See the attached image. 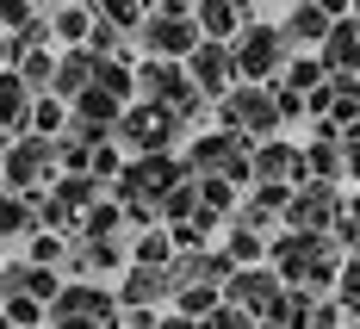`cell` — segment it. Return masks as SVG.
<instances>
[{
	"mask_svg": "<svg viewBox=\"0 0 360 329\" xmlns=\"http://www.w3.org/2000/svg\"><path fill=\"white\" fill-rule=\"evenodd\" d=\"M174 186H186L180 155H131L124 174L112 181V205L124 212V224H155Z\"/></svg>",
	"mask_w": 360,
	"mask_h": 329,
	"instance_id": "obj_1",
	"label": "cell"
},
{
	"mask_svg": "<svg viewBox=\"0 0 360 329\" xmlns=\"http://www.w3.org/2000/svg\"><path fill=\"white\" fill-rule=\"evenodd\" d=\"M267 267L280 273V286H298V292H323L329 280L342 273V249L335 236H274L267 243Z\"/></svg>",
	"mask_w": 360,
	"mask_h": 329,
	"instance_id": "obj_2",
	"label": "cell"
},
{
	"mask_svg": "<svg viewBox=\"0 0 360 329\" xmlns=\"http://www.w3.org/2000/svg\"><path fill=\"white\" fill-rule=\"evenodd\" d=\"M217 131H230L243 143H267L280 131V87H249V81L230 87L217 100Z\"/></svg>",
	"mask_w": 360,
	"mask_h": 329,
	"instance_id": "obj_3",
	"label": "cell"
},
{
	"mask_svg": "<svg viewBox=\"0 0 360 329\" xmlns=\"http://www.w3.org/2000/svg\"><path fill=\"white\" fill-rule=\"evenodd\" d=\"M137 44L149 50V63H186L205 37H199V19H193V6H180V0H162V6H149L143 13V32Z\"/></svg>",
	"mask_w": 360,
	"mask_h": 329,
	"instance_id": "obj_4",
	"label": "cell"
},
{
	"mask_svg": "<svg viewBox=\"0 0 360 329\" xmlns=\"http://www.w3.org/2000/svg\"><path fill=\"white\" fill-rule=\"evenodd\" d=\"M249 149L243 137H230V131H199L193 143H186V155H180V168H186V181H230L243 186L249 181Z\"/></svg>",
	"mask_w": 360,
	"mask_h": 329,
	"instance_id": "obj_5",
	"label": "cell"
},
{
	"mask_svg": "<svg viewBox=\"0 0 360 329\" xmlns=\"http://www.w3.org/2000/svg\"><path fill=\"white\" fill-rule=\"evenodd\" d=\"M0 186L13 199H44L56 186V143L44 137H19V143L0 149Z\"/></svg>",
	"mask_w": 360,
	"mask_h": 329,
	"instance_id": "obj_6",
	"label": "cell"
},
{
	"mask_svg": "<svg viewBox=\"0 0 360 329\" xmlns=\"http://www.w3.org/2000/svg\"><path fill=\"white\" fill-rule=\"evenodd\" d=\"M44 329H118V298L106 286H87V280H63Z\"/></svg>",
	"mask_w": 360,
	"mask_h": 329,
	"instance_id": "obj_7",
	"label": "cell"
},
{
	"mask_svg": "<svg viewBox=\"0 0 360 329\" xmlns=\"http://www.w3.org/2000/svg\"><path fill=\"white\" fill-rule=\"evenodd\" d=\"M230 56H236V81H249V87L280 81V75H286V63H292L280 25H261V19H249V25H243V37L230 44Z\"/></svg>",
	"mask_w": 360,
	"mask_h": 329,
	"instance_id": "obj_8",
	"label": "cell"
},
{
	"mask_svg": "<svg viewBox=\"0 0 360 329\" xmlns=\"http://www.w3.org/2000/svg\"><path fill=\"white\" fill-rule=\"evenodd\" d=\"M224 304H236L243 317H255L261 329L280 323V304H286V286H280V273L261 261V267H236L230 280H224Z\"/></svg>",
	"mask_w": 360,
	"mask_h": 329,
	"instance_id": "obj_9",
	"label": "cell"
},
{
	"mask_svg": "<svg viewBox=\"0 0 360 329\" xmlns=\"http://www.w3.org/2000/svg\"><path fill=\"white\" fill-rule=\"evenodd\" d=\"M112 137H118L124 149H137V155H174V137H186V124H180L174 112H162V106H143V100H131Z\"/></svg>",
	"mask_w": 360,
	"mask_h": 329,
	"instance_id": "obj_10",
	"label": "cell"
},
{
	"mask_svg": "<svg viewBox=\"0 0 360 329\" xmlns=\"http://www.w3.org/2000/svg\"><path fill=\"white\" fill-rule=\"evenodd\" d=\"M249 186H261V193H292V186H304V149L286 143V137L255 143L249 149Z\"/></svg>",
	"mask_w": 360,
	"mask_h": 329,
	"instance_id": "obj_11",
	"label": "cell"
},
{
	"mask_svg": "<svg viewBox=\"0 0 360 329\" xmlns=\"http://www.w3.org/2000/svg\"><path fill=\"white\" fill-rule=\"evenodd\" d=\"M335 224H342V193L335 186H317V181L292 186V199H286V230L292 236H329Z\"/></svg>",
	"mask_w": 360,
	"mask_h": 329,
	"instance_id": "obj_12",
	"label": "cell"
},
{
	"mask_svg": "<svg viewBox=\"0 0 360 329\" xmlns=\"http://www.w3.org/2000/svg\"><path fill=\"white\" fill-rule=\"evenodd\" d=\"M180 69H186V81H193L199 100H224V93L236 87V56H230V44H199Z\"/></svg>",
	"mask_w": 360,
	"mask_h": 329,
	"instance_id": "obj_13",
	"label": "cell"
},
{
	"mask_svg": "<svg viewBox=\"0 0 360 329\" xmlns=\"http://www.w3.org/2000/svg\"><path fill=\"white\" fill-rule=\"evenodd\" d=\"M342 19V6H317V0H298V6H286L280 13V37H286V50L292 44H304V50H323V37L329 25Z\"/></svg>",
	"mask_w": 360,
	"mask_h": 329,
	"instance_id": "obj_14",
	"label": "cell"
},
{
	"mask_svg": "<svg viewBox=\"0 0 360 329\" xmlns=\"http://www.w3.org/2000/svg\"><path fill=\"white\" fill-rule=\"evenodd\" d=\"M63 292V273H50V267H32V261H6L0 267V298H37L44 311H50V298Z\"/></svg>",
	"mask_w": 360,
	"mask_h": 329,
	"instance_id": "obj_15",
	"label": "cell"
},
{
	"mask_svg": "<svg viewBox=\"0 0 360 329\" xmlns=\"http://www.w3.org/2000/svg\"><path fill=\"white\" fill-rule=\"evenodd\" d=\"M193 19H199V37L205 44H236L243 25L255 19V6H243V0H199Z\"/></svg>",
	"mask_w": 360,
	"mask_h": 329,
	"instance_id": "obj_16",
	"label": "cell"
},
{
	"mask_svg": "<svg viewBox=\"0 0 360 329\" xmlns=\"http://www.w3.org/2000/svg\"><path fill=\"white\" fill-rule=\"evenodd\" d=\"M32 100H37V93L13 69L0 75V149L19 143V137H32Z\"/></svg>",
	"mask_w": 360,
	"mask_h": 329,
	"instance_id": "obj_17",
	"label": "cell"
},
{
	"mask_svg": "<svg viewBox=\"0 0 360 329\" xmlns=\"http://www.w3.org/2000/svg\"><path fill=\"white\" fill-rule=\"evenodd\" d=\"M94 81H100V56H94V50H63V56H56L50 93H56L63 106H75L81 93H94Z\"/></svg>",
	"mask_w": 360,
	"mask_h": 329,
	"instance_id": "obj_18",
	"label": "cell"
},
{
	"mask_svg": "<svg viewBox=\"0 0 360 329\" xmlns=\"http://www.w3.org/2000/svg\"><path fill=\"white\" fill-rule=\"evenodd\" d=\"M168 292H174V286H168L162 267H124V280H118L112 298H118V311H155Z\"/></svg>",
	"mask_w": 360,
	"mask_h": 329,
	"instance_id": "obj_19",
	"label": "cell"
},
{
	"mask_svg": "<svg viewBox=\"0 0 360 329\" xmlns=\"http://www.w3.org/2000/svg\"><path fill=\"white\" fill-rule=\"evenodd\" d=\"M317 63H323V75H360V19H335L323 37V50H317Z\"/></svg>",
	"mask_w": 360,
	"mask_h": 329,
	"instance_id": "obj_20",
	"label": "cell"
},
{
	"mask_svg": "<svg viewBox=\"0 0 360 329\" xmlns=\"http://www.w3.org/2000/svg\"><path fill=\"white\" fill-rule=\"evenodd\" d=\"M13 75H19L32 93H50V81H56V50H50V44H13Z\"/></svg>",
	"mask_w": 360,
	"mask_h": 329,
	"instance_id": "obj_21",
	"label": "cell"
},
{
	"mask_svg": "<svg viewBox=\"0 0 360 329\" xmlns=\"http://www.w3.org/2000/svg\"><path fill=\"white\" fill-rule=\"evenodd\" d=\"M44 13H50V44L87 50V32H94V6H44Z\"/></svg>",
	"mask_w": 360,
	"mask_h": 329,
	"instance_id": "obj_22",
	"label": "cell"
},
{
	"mask_svg": "<svg viewBox=\"0 0 360 329\" xmlns=\"http://www.w3.org/2000/svg\"><path fill=\"white\" fill-rule=\"evenodd\" d=\"M75 230H81L75 243H118V230H124V212H118L112 199H100V205H94L87 218L75 224Z\"/></svg>",
	"mask_w": 360,
	"mask_h": 329,
	"instance_id": "obj_23",
	"label": "cell"
},
{
	"mask_svg": "<svg viewBox=\"0 0 360 329\" xmlns=\"http://www.w3.org/2000/svg\"><path fill=\"white\" fill-rule=\"evenodd\" d=\"M63 131H69V106H63L56 93H37V100H32V137L56 143Z\"/></svg>",
	"mask_w": 360,
	"mask_h": 329,
	"instance_id": "obj_24",
	"label": "cell"
},
{
	"mask_svg": "<svg viewBox=\"0 0 360 329\" xmlns=\"http://www.w3.org/2000/svg\"><path fill=\"white\" fill-rule=\"evenodd\" d=\"M131 267H162V273H168V267H174V236H168V230H143V236L131 243Z\"/></svg>",
	"mask_w": 360,
	"mask_h": 329,
	"instance_id": "obj_25",
	"label": "cell"
},
{
	"mask_svg": "<svg viewBox=\"0 0 360 329\" xmlns=\"http://www.w3.org/2000/svg\"><path fill=\"white\" fill-rule=\"evenodd\" d=\"M323 87V63L317 56H298V63H286V75H280V93H292V100H311Z\"/></svg>",
	"mask_w": 360,
	"mask_h": 329,
	"instance_id": "obj_26",
	"label": "cell"
},
{
	"mask_svg": "<svg viewBox=\"0 0 360 329\" xmlns=\"http://www.w3.org/2000/svg\"><path fill=\"white\" fill-rule=\"evenodd\" d=\"M25 230L37 236V212H32V199H13V193L0 186V236H25Z\"/></svg>",
	"mask_w": 360,
	"mask_h": 329,
	"instance_id": "obj_27",
	"label": "cell"
},
{
	"mask_svg": "<svg viewBox=\"0 0 360 329\" xmlns=\"http://www.w3.org/2000/svg\"><path fill=\"white\" fill-rule=\"evenodd\" d=\"M230 267H261L267 261V236H249V230H230V243L217 249Z\"/></svg>",
	"mask_w": 360,
	"mask_h": 329,
	"instance_id": "obj_28",
	"label": "cell"
},
{
	"mask_svg": "<svg viewBox=\"0 0 360 329\" xmlns=\"http://www.w3.org/2000/svg\"><path fill=\"white\" fill-rule=\"evenodd\" d=\"M25 261H32V267H50V273H56V267L69 261V236H50V230H37V236H32V249H25Z\"/></svg>",
	"mask_w": 360,
	"mask_h": 329,
	"instance_id": "obj_29",
	"label": "cell"
},
{
	"mask_svg": "<svg viewBox=\"0 0 360 329\" xmlns=\"http://www.w3.org/2000/svg\"><path fill=\"white\" fill-rule=\"evenodd\" d=\"M0 317H6L13 329H44V317H50V311H44L37 298H0Z\"/></svg>",
	"mask_w": 360,
	"mask_h": 329,
	"instance_id": "obj_30",
	"label": "cell"
},
{
	"mask_svg": "<svg viewBox=\"0 0 360 329\" xmlns=\"http://www.w3.org/2000/svg\"><path fill=\"white\" fill-rule=\"evenodd\" d=\"M335 298H342V311H354V317H360V255H342V273H335Z\"/></svg>",
	"mask_w": 360,
	"mask_h": 329,
	"instance_id": "obj_31",
	"label": "cell"
},
{
	"mask_svg": "<svg viewBox=\"0 0 360 329\" xmlns=\"http://www.w3.org/2000/svg\"><path fill=\"white\" fill-rule=\"evenodd\" d=\"M205 329H261V323H255V317H243L236 304H217L212 317H205Z\"/></svg>",
	"mask_w": 360,
	"mask_h": 329,
	"instance_id": "obj_32",
	"label": "cell"
},
{
	"mask_svg": "<svg viewBox=\"0 0 360 329\" xmlns=\"http://www.w3.org/2000/svg\"><path fill=\"white\" fill-rule=\"evenodd\" d=\"M342 168H348V181H360V124L342 131Z\"/></svg>",
	"mask_w": 360,
	"mask_h": 329,
	"instance_id": "obj_33",
	"label": "cell"
},
{
	"mask_svg": "<svg viewBox=\"0 0 360 329\" xmlns=\"http://www.w3.org/2000/svg\"><path fill=\"white\" fill-rule=\"evenodd\" d=\"M155 329H205V323H186V317H174V311H168V317H155Z\"/></svg>",
	"mask_w": 360,
	"mask_h": 329,
	"instance_id": "obj_34",
	"label": "cell"
},
{
	"mask_svg": "<svg viewBox=\"0 0 360 329\" xmlns=\"http://www.w3.org/2000/svg\"><path fill=\"white\" fill-rule=\"evenodd\" d=\"M354 19H360V13H354Z\"/></svg>",
	"mask_w": 360,
	"mask_h": 329,
	"instance_id": "obj_35",
	"label": "cell"
}]
</instances>
